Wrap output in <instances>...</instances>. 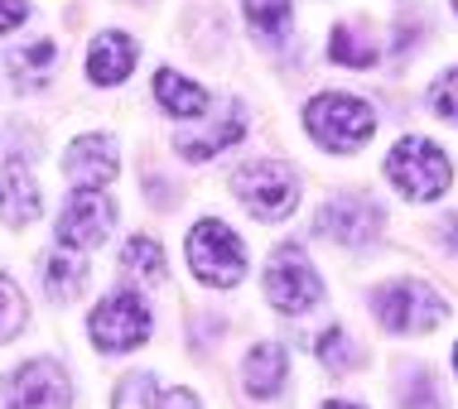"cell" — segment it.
I'll list each match as a JSON object with an SVG mask.
<instances>
[{
    "instance_id": "6da1fadb",
    "label": "cell",
    "mask_w": 458,
    "mask_h": 409,
    "mask_svg": "<svg viewBox=\"0 0 458 409\" xmlns=\"http://www.w3.org/2000/svg\"><path fill=\"white\" fill-rule=\"evenodd\" d=\"M386 179L405 197L429 203V197H439L454 183V169H449V154H444L435 140H425V135H405V140L386 154Z\"/></svg>"
},
{
    "instance_id": "7a4b0ae2",
    "label": "cell",
    "mask_w": 458,
    "mask_h": 409,
    "mask_svg": "<svg viewBox=\"0 0 458 409\" xmlns=\"http://www.w3.org/2000/svg\"><path fill=\"white\" fill-rule=\"evenodd\" d=\"M304 126L324 150H357V145L377 130V111H371L362 96L324 92L304 106Z\"/></svg>"
},
{
    "instance_id": "3957f363",
    "label": "cell",
    "mask_w": 458,
    "mask_h": 409,
    "mask_svg": "<svg viewBox=\"0 0 458 409\" xmlns=\"http://www.w3.org/2000/svg\"><path fill=\"white\" fill-rule=\"evenodd\" d=\"M189 265L203 284L232 289V284H242V275H246V246L232 237L217 217H203L189 231Z\"/></svg>"
},
{
    "instance_id": "277c9868",
    "label": "cell",
    "mask_w": 458,
    "mask_h": 409,
    "mask_svg": "<svg viewBox=\"0 0 458 409\" xmlns=\"http://www.w3.org/2000/svg\"><path fill=\"white\" fill-rule=\"evenodd\" d=\"M232 193H237L261 221H284L294 213V203H300V179L284 164H276V159H256V164L237 169Z\"/></svg>"
},
{
    "instance_id": "5b68a950",
    "label": "cell",
    "mask_w": 458,
    "mask_h": 409,
    "mask_svg": "<svg viewBox=\"0 0 458 409\" xmlns=\"http://www.w3.org/2000/svg\"><path fill=\"white\" fill-rule=\"evenodd\" d=\"M266 299L280 308V313H309L318 299H324V284H318L314 265L304 260L300 246H280L266 265Z\"/></svg>"
},
{
    "instance_id": "8992f818",
    "label": "cell",
    "mask_w": 458,
    "mask_h": 409,
    "mask_svg": "<svg viewBox=\"0 0 458 409\" xmlns=\"http://www.w3.org/2000/svg\"><path fill=\"white\" fill-rule=\"evenodd\" d=\"M0 400L10 409H68L72 405V380L58 362H24L5 376Z\"/></svg>"
},
{
    "instance_id": "52a82bcc",
    "label": "cell",
    "mask_w": 458,
    "mask_h": 409,
    "mask_svg": "<svg viewBox=\"0 0 458 409\" xmlns=\"http://www.w3.org/2000/svg\"><path fill=\"white\" fill-rule=\"evenodd\" d=\"M371 308H377L381 328L405 332V338H411V332H429L449 318V304H444L435 289H425V284H391V289L377 294Z\"/></svg>"
},
{
    "instance_id": "ba28073f",
    "label": "cell",
    "mask_w": 458,
    "mask_h": 409,
    "mask_svg": "<svg viewBox=\"0 0 458 409\" xmlns=\"http://www.w3.org/2000/svg\"><path fill=\"white\" fill-rule=\"evenodd\" d=\"M111 221H116V203L106 188H72L58 217V241L68 251H92L111 237Z\"/></svg>"
},
{
    "instance_id": "9c48e42d",
    "label": "cell",
    "mask_w": 458,
    "mask_h": 409,
    "mask_svg": "<svg viewBox=\"0 0 458 409\" xmlns=\"http://www.w3.org/2000/svg\"><path fill=\"white\" fill-rule=\"evenodd\" d=\"M150 338V308H145L140 294H111V299L97 304L92 313V342L102 352H131Z\"/></svg>"
},
{
    "instance_id": "30bf717a",
    "label": "cell",
    "mask_w": 458,
    "mask_h": 409,
    "mask_svg": "<svg viewBox=\"0 0 458 409\" xmlns=\"http://www.w3.org/2000/svg\"><path fill=\"white\" fill-rule=\"evenodd\" d=\"M381 217H386V213H381L371 197L343 193V197H333V203L318 207L314 231H318V237H328V241H338V246H371L381 237Z\"/></svg>"
},
{
    "instance_id": "8fae6325",
    "label": "cell",
    "mask_w": 458,
    "mask_h": 409,
    "mask_svg": "<svg viewBox=\"0 0 458 409\" xmlns=\"http://www.w3.org/2000/svg\"><path fill=\"white\" fill-rule=\"evenodd\" d=\"M64 169L78 188H106V183L116 179V145H111L106 135H82V140L68 145Z\"/></svg>"
},
{
    "instance_id": "7c38bea8",
    "label": "cell",
    "mask_w": 458,
    "mask_h": 409,
    "mask_svg": "<svg viewBox=\"0 0 458 409\" xmlns=\"http://www.w3.org/2000/svg\"><path fill=\"white\" fill-rule=\"evenodd\" d=\"M0 217L10 227L39 217V188H34V173L24 159H5V169H0Z\"/></svg>"
},
{
    "instance_id": "4fadbf2b",
    "label": "cell",
    "mask_w": 458,
    "mask_h": 409,
    "mask_svg": "<svg viewBox=\"0 0 458 409\" xmlns=\"http://www.w3.org/2000/svg\"><path fill=\"white\" fill-rule=\"evenodd\" d=\"M131 68H135V44H131V34H121V29L97 34V39H92V54H88V78H92L97 87H116V82L131 78Z\"/></svg>"
},
{
    "instance_id": "5bb4252c",
    "label": "cell",
    "mask_w": 458,
    "mask_h": 409,
    "mask_svg": "<svg viewBox=\"0 0 458 409\" xmlns=\"http://www.w3.org/2000/svg\"><path fill=\"white\" fill-rule=\"evenodd\" d=\"M116 409H198L189 390H159L150 371H135L116 386Z\"/></svg>"
},
{
    "instance_id": "9a60e30c",
    "label": "cell",
    "mask_w": 458,
    "mask_h": 409,
    "mask_svg": "<svg viewBox=\"0 0 458 409\" xmlns=\"http://www.w3.org/2000/svg\"><path fill=\"white\" fill-rule=\"evenodd\" d=\"M155 102L165 106L174 121L208 116V92H203L198 82H183L174 68H159V72H155Z\"/></svg>"
},
{
    "instance_id": "2e32d148",
    "label": "cell",
    "mask_w": 458,
    "mask_h": 409,
    "mask_svg": "<svg viewBox=\"0 0 458 409\" xmlns=\"http://www.w3.org/2000/svg\"><path fill=\"white\" fill-rule=\"evenodd\" d=\"M280 386H284V352L276 342L251 346V356H246V390L256 400H270V395H280Z\"/></svg>"
},
{
    "instance_id": "e0dca14e",
    "label": "cell",
    "mask_w": 458,
    "mask_h": 409,
    "mask_svg": "<svg viewBox=\"0 0 458 409\" xmlns=\"http://www.w3.org/2000/svg\"><path fill=\"white\" fill-rule=\"evenodd\" d=\"M242 126H246V116H242V106H232V116H222L213 130H203V135H183L179 140V154L183 159H213V154H222L227 145H237L242 140Z\"/></svg>"
},
{
    "instance_id": "ac0fdd59",
    "label": "cell",
    "mask_w": 458,
    "mask_h": 409,
    "mask_svg": "<svg viewBox=\"0 0 458 409\" xmlns=\"http://www.w3.org/2000/svg\"><path fill=\"white\" fill-rule=\"evenodd\" d=\"M10 63V82L20 87V92H34V87L48 82V72H54V44L39 39V44H24L15 54L5 58Z\"/></svg>"
},
{
    "instance_id": "d6986e66",
    "label": "cell",
    "mask_w": 458,
    "mask_h": 409,
    "mask_svg": "<svg viewBox=\"0 0 458 409\" xmlns=\"http://www.w3.org/2000/svg\"><path fill=\"white\" fill-rule=\"evenodd\" d=\"M333 63H348V68H371L377 63V39L362 29V24H338L328 44Z\"/></svg>"
},
{
    "instance_id": "ffe728a7",
    "label": "cell",
    "mask_w": 458,
    "mask_h": 409,
    "mask_svg": "<svg viewBox=\"0 0 458 409\" xmlns=\"http://www.w3.org/2000/svg\"><path fill=\"white\" fill-rule=\"evenodd\" d=\"M88 284V260L82 255H48V270H44V289L54 294V299H78V289Z\"/></svg>"
},
{
    "instance_id": "44dd1931",
    "label": "cell",
    "mask_w": 458,
    "mask_h": 409,
    "mask_svg": "<svg viewBox=\"0 0 458 409\" xmlns=\"http://www.w3.org/2000/svg\"><path fill=\"white\" fill-rule=\"evenodd\" d=\"M121 265H126V275L140 280V284L165 280V251H159V241H150V237H135L126 246V255H121Z\"/></svg>"
},
{
    "instance_id": "7402d4cb",
    "label": "cell",
    "mask_w": 458,
    "mask_h": 409,
    "mask_svg": "<svg viewBox=\"0 0 458 409\" xmlns=\"http://www.w3.org/2000/svg\"><path fill=\"white\" fill-rule=\"evenodd\" d=\"M246 20L266 34V39H284L294 24V5L290 0H246Z\"/></svg>"
},
{
    "instance_id": "603a6c76",
    "label": "cell",
    "mask_w": 458,
    "mask_h": 409,
    "mask_svg": "<svg viewBox=\"0 0 458 409\" xmlns=\"http://www.w3.org/2000/svg\"><path fill=\"white\" fill-rule=\"evenodd\" d=\"M24 318H30V304H24V294H20V284L10 280V275H0V342H10V338H20V328H24Z\"/></svg>"
},
{
    "instance_id": "cb8c5ba5",
    "label": "cell",
    "mask_w": 458,
    "mask_h": 409,
    "mask_svg": "<svg viewBox=\"0 0 458 409\" xmlns=\"http://www.w3.org/2000/svg\"><path fill=\"white\" fill-rule=\"evenodd\" d=\"M429 106H435L444 121H458V68H449L435 87H429Z\"/></svg>"
},
{
    "instance_id": "d4e9b609",
    "label": "cell",
    "mask_w": 458,
    "mask_h": 409,
    "mask_svg": "<svg viewBox=\"0 0 458 409\" xmlns=\"http://www.w3.org/2000/svg\"><path fill=\"white\" fill-rule=\"evenodd\" d=\"M318 356H324V362L333 366V371H343V366H352V342L343 338V328H328L324 332V342H318Z\"/></svg>"
},
{
    "instance_id": "484cf974",
    "label": "cell",
    "mask_w": 458,
    "mask_h": 409,
    "mask_svg": "<svg viewBox=\"0 0 458 409\" xmlns=\"http://www.w3.org/2000/svg\"><path fill=\"white\" fill-rule=\"evenodd\" d=\"M24 15H30V0H0V34L20 29Z\"/></svg>"
},
{
    "instance_id": "4316f807",
    "label": "cell",
    "mask_w": 458,
    "mask_h": 409,
    "mask_svg": "<svg viewBox=\"0 0 458 409\" xmlns=\"http://www.w3.org/2000/svg\"><path fill=\"white\" fill-rule=\"evenodd\" d=\"M444 241H449L454 251H458V217H449V221H444Z\"/></svg>"
},
{
    "instance_id": "83f0119b",
    "label": "cell",
    "mask_w": 458,
    "mask_h": 409,
    "mask_svg": "<svg viewBox=\"0 0 458 409\" xmlns=\"http://www.w3.org/2000/svg\"><path fill=\"white\" fill-rule=\"evenodd\" d=\"M324 409H357V405H324Z\"/></svg>"
},
{
    "instance_id": "f1b7e54d",
    "label": "cell",
    "mask_w": 458,
    "mask_h": 409,
    "mask_svg": "<svg viewBox=\"0 0 458 409\" xmlns=\"http://www.w3.org/2000/svg\"><path fill=\"white\" fill-rule=\"evenodd\" d=\"M454 366H458V346H454Z\"/></svg>"
},
{
    "instance_id": "f546056e",
    "label": "cell",
    "mask_w": 458,
    "mask_h": 409,
    "mask_svg": "<svg viewBox=\"0 0 458 409\" xmlns=\"http://www.w3.org/2000/svg\"><path fill=\"white\" fill-rule=\"evenodd\" d=\"M454 10H458V0H454Z\"/></svg>"
}]
</instances>
